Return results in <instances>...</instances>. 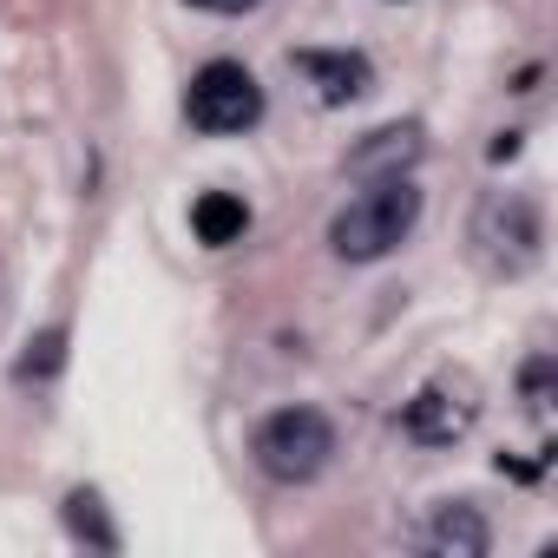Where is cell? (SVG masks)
<instances>
[{
	"mask_svg": "<svg viewBox=\"0 0 558 558\" xmlns=\"http://www.w3.org/2000/svg\"><path fill=\"white\" fill-rule=\"evenodd\" d=\"M414 223H421V191L395 171V178L368 184L355 204H342V210H336L329 243H336V256H342V263H375V256H388Z\"/></svg>",
	"mask_w": 558,
	"mask_h": 558,
	"instance_id": "1",
	"label": "cell"
},
{
	"mask_svg": "<svg viewBox=\"0 0 558 558\" xmlns=\"http://www.w3.org/2000/svg\"><path fill=\"white\" fill-rule=\"evenodd\" d=\"M250 453H256V466H263L269 480L303 486V480H316V473L329 466L336 427H329V414H316V408H276V414L256 427Z\"/></svg>",
	"mask_w": 558,
	"mask_h": 558,
	"instance_id": "2",
	"label": "cell"
},
{
	"mask_svg": "<svg viewBox=\"0 0 558 558\" xmlns=\"http://www.w3.org/2000/svg\"><path fill=\"white\" fill-rule=\"evenodd\" d=\"M184 112H191L197 132H243V125L263 119V86H256L250 66H236V60H210V66L191 80Z\"/></svg>",
	"mask_w": 558,
	"mask_h": 558,
	"instance_id": "3",
	"label": "cell"
},
{
	"mask_svg": "<svg viewBox=\"0 0 558 558\" xmlns=\"http://www.w3.org/2000/svg\"><path fill=\"white\" fill-rule=\"evenodd\" d=\"M538 204L525 197V191H493L486 204H480V217H473V243H480V256L493 263V269H506V276H519V269H532V256H538Z\"/></svg>",
	"mask_w": 558,
	"mask_h": 558,
	"instance_id": "4",
	"label": "cell"
},
{
	"mask_svg": "<svg viewBox=\"0 0 558 558\" xmlns=\"http://www.w3.org/2000/svg\"><path fill=\"white\" fill-rule=\"evenodd\" d=\"M473 414H480V395H473V381L460 375H440V381H427L414 401H408V434L421 440V447H453L466 427H473Z\"/></svg>",
	"mask_w": 558,
	"mask_h": 558,
	"instance_id": "5",
	"label": "cell"
},
{
	"mask_svg": "<svg viewBox=\"0 0 558 558\" xmlns=\"http://www.w3.org/2000/svg\"><path fill=\"white\" fill-rule=\"evenodd\" d=\"M296 66L316 80L323 106H349V99H362V93L375 86V73H368L362 53H296Z\"/></svg>",
	"mask_w": 558,
	"mask_h": 558,
	"instance_id": "6",
	"label": "cell"
},
{
	"mask_svg": "<svg viewBox=\"0 0 558 558\" xmlns=\"http://www.w3.org/2000/svg\"><path fill=\"white\" fill-rule=\"evenodd\" d=\"M191 230H197V243H210V250L243 243V230H250V204L230 197V191H204V197L191 204Z\"/></svg>",
	"mask_w": 558,
	"mask_h": 558,
	"instance_id": "7",
	"label": "cell"
},
{
	"mask_svg": "<svg viewBox=\"0 0 558 558\" xmlns=\"http://www.w3.org/2000/svg\"><path fill=\"white\" fill-rule=\"evenodd\" d=\"M427 545L447 551V558H480L493 538H486V519H480L473 506H440L434 525H427Z\"/></svg>",
	"mask_w": 558,
	"mask_h": 558,
	"instance_id": "8",
	"label": "cell"
},
{
	"mask_svg": "<svg viewBox=\"0 0 558 558\" xmlns=\"http://www.w3.org/2000/svg\"><path fill=\"white\" fill-rule=\"evenodd\" d=\"M414 151H421V132H414V125H388V132H375V145H362V151H355V171L401 165V158H414Z\"/></svg>",
	"mask_w": 558,
	"mask_h": 558,
	"instance_id": "9",
	"label": "cell"
},
{
	"mask_svg": "<svg viewBox=\"0 0 558 558\" xmlns=\"http://www.w3.org/2000/svg\"><path fill=\"white\" fill-rule=\"evenodd\" d=\"M66 525H73L80 538H93L99 551H112V545H119V532H112V525H106V512H99V493H73V499H66Z\"/></svg>",
	"mask_w": 558,
	"mask_h": 558,
	"instance_id": "10",
	"label": "cell"
},
{
	"mask_svg": "<svg viewBox=\"0 0 558 558\" xmlns=\"http://www.w3.org/2000/svg\"><path fill=\"white\" fill-rule=\"evenodd\" d=\"M60 362H66V336H60V329H47V336H34V342H27V355H21V375L34 381V375H53Z\"/></svg>",
	"mask_w": 558,
	"mask_h": 558,
	"instance_id": "11",
	"label": "cell"
},
{
	"mask_svg": "<svg viewBox=\"0 0 558 558\" xmlns=\"http://www.w3.org/2000/svg\"><path fill=\"white\" fill-rule=\"evenodd\" d=\"M191 8H210V14H250L256 0H191Z\"/></svg>",
	"mask_w": 558,
	"mask_h": 558,
	"instance_id": "12",
	"label": "cell"
},
{
	"mask_svg": "<svg viewBox=\"0 0 558 558\" xmlns=\"http://www.w3.org/2000/svg\"><path fill=\"white\" fill-rule=\"evenodd\" d=\"M506 158H519V132H499L493 138V165H506Z\"/></svg>",
	"mask_w": 558,
	"mask_h": 558,
	"instance_id": "13",
	"label": "cell"
}]
</instances>
